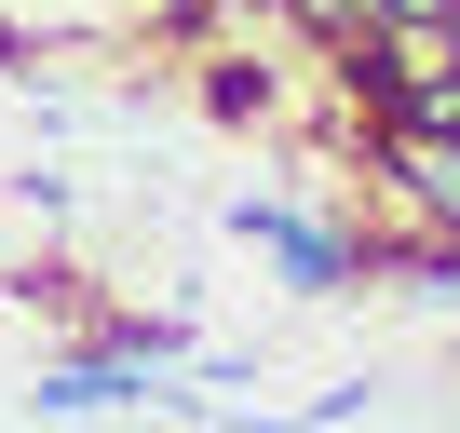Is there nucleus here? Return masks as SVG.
<instances>
[{"instance_id": "nucleus-4", "label": "nucleus", "mask_w": 460, "mask_h": 433, "mask_svg": "<svg viewBox=\"0 0 460 433\" xmlns=\"http://www.w3.org/2000/svg\"><path fill=\"white\" fill-rule=\"evenodd\" d=\"M14 203H28V216H68V203H82V176H55V163H28V176H14Z\"/></svg>"}, {"instance_id": "nucleus-2", "label": "nucleus", "mask_w": 460, "mask_h": 433, "mask_svg": "<svg viewBox=\"0 0 460 433\" xmlns=\"http://www.w3.org/2000/svg\"><path fill=\"white\" fill-rule=\"evenodd\" d=\"M203 109H217V122H258V109H271V68H203Z\"/></svg>"}, {"instance_id": "nucleus-3", "label": "nucleus", "mask_w": 460, "mask_h": 433, "mask_svg": "<svg viewBox=\"0 0 460 433\" xmlns=\"http://www.w3.org/2000/svg\"><path fill=\"white\" fill-rule=\"evenodd\" d=\"M366 406H379V379H366V366H352V379H325V393H312V406H298V420H312V433H339V420H366Z\"/></svg>"}, {"instance_id": "nucleus-1", "label": "nucleus", "mask_w": 460, "mask_h": 433, "mask_svg": "<svg viewBox=\"0 0 460 433\" xmlns=\"http://www.w3.org/2000/svg\"><path fill=\"white\" fill-rule=\"evenodd\" d=\"M230 244H258V258L285 271V298H339V285H352V244L325 231V216H298V203H258V190L230 203Z\"/></svg>"}]
</instances>
